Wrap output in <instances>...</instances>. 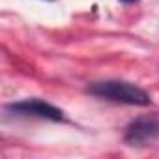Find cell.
Segmentation results:
<instances>
[{
  "instance_id": "1",
  "label": "cell",
  "mask_w": 159,
  "mask_h": 159,
  "mask_svg": "<svg viewBox=\"0 0 159 159\" xmlns=\"http://www.w3.org/2000/svg\"><path fill=\"white\" fill-rule=\"evenodd\" d=\"M88 92L96 98L112 101V103H122V105H139L146 107L152 103L150 96L137 84L125 83V81H99L92 83L88 86Z\"/></svg>"
},
{
  "instance_id": "2",
  "label": "cell",
  "mask_w": 159,
  "mask_h": 159,
  "mask_svg": "<svg viewBox=\"0 0 159 159\" xmlns=\"http://www.w3.org/2000/svg\"><path fill=\"white\" fill-rule=\"evenodd\" d=\"M8 111H11L17 116H32V118H43V120H52V122L64 120V112L60 109L41 99H23V101L8 105Z\"/></svg>"
},
{
  "instance_id": "3",
  "label": "cell",
  "mask_w": 159,
  "mask_h": 159,
  "mask_svg": "<svg viewBox=\"0 0 159 159\" xmlns=\"http://www.w3.org/2000/svg\"><path fill=\"white\" fill-rule=\"evenodd\" d=\"M159 137V118H139L125 129V142L131 146H142Z\"/></svg>"
},
{
  "instance_id": "4",
  "label": "cell",
  "mask_w": 159,
  "mask_h": 159,
  "mask_svg": "<svg viewBox=\"0 0 159 159\" xmlns=\"http://www.w3.org/2000/svg\"><path fill=\"white\" fill-rule=\"evenodd\" d=\"M122 2H125V4H133V2H137V0H122Z\"/></svg>"
}]
</instances>
